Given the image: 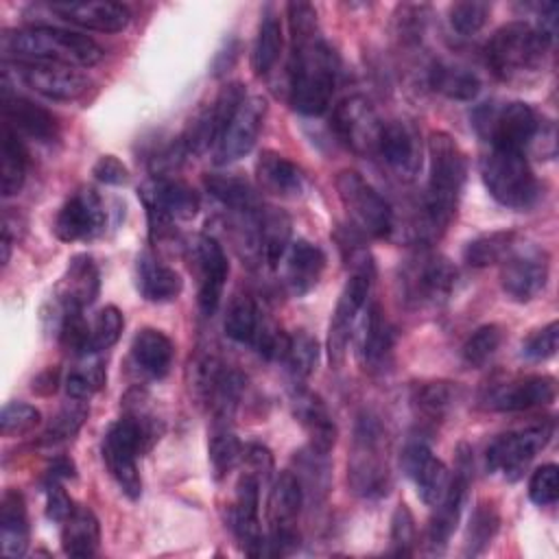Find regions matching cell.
Listing matches in <instances>:
<instances>
[{"label": "cell", "instance_id": "1", "mask_svg": "<svg viewBox=\"0 0 559 559\" xmlns=\"http://www.w3.org/2000/svg\"><path fill=\"white\" fill-rule=\"evenodd\" d=\"M428 157H430V175L428 188L424 194V212H421V238H439L450 225L461 190L467 175V162L454 138L445 131H435L428 138Z\"/></svg>", "mask_w": 559, "mask_h": 559}, {"label": "cell", "instance_id": "2", "mask_svg": "<svg viewBox=\"0 0 559 559\" xmlns=\"http://www.w3.org/2000/svg\"><path fill=\"white\" fill-rule=\"evenodd\" d=\"M338 59L321 35L293 41L288 66V100L304 116H321L328 111L336 85Z\"/></svg>", "mask_w": 559, "mask_h": 559}, {"label": "cell", "instance_id": "3", "mask_svg": "<svg viewBox=\"0 0 559 559\" xmlns=\"http://www.w3.org/2000/svg\"><path fill=\"white\" fill-rule=\"evenodd\" d=\"M2 48L20 63L92 68L103 59V48L92 37L55 26H26L7 33Z\"/></svg>", "mask_w": 559, "mask_h": 559}, {"label": "cell", "instance_id": "4", "mask_svg": "<svg viewBox=\"0 0 559 559\" xmlns=\"http://www.w3.org/2000/svg\"><path fill=\"white\" fill-rule=\"evenodd\" d=\"M347 478L352 489L362 498H380L391 487L389 437L380 419L371 413L358 417Z\"/></svg>", "mask_w": 559, "mask_h": 559}, {"label": "cell", "instance_id": "5", "mask_svg": "<svg viewBox=\"0 0 559 559\" xmlns=\"http://www.w3.org/2000/svg\"><path fill=\"white\" fill-rule=\"evenodd\" d=\"M347 266H349V277L338 295L334 314L330 319V330H328V356L332 367H341L345 360V349L352 336V328L356 323V314L362 310L376 277L373 258L362 247H356L349 253Z\"/></svg>", "mask_w": 559, "mask_h": 559}, {"label": "cell", "instance_id": "6", "mask_svg": "<svg viewBox=\"0 0 559 559\" xmlns=\"http://www.w3.org/2000/svg\"><path fill=\"white\" fill-rule=\"evenodd\" d=\"M550 44L528 22L500 26L487 44V63L502 81H513L537 70Z\"/></svg>", "mask_w": 559, "mask_h": 559}, {"label": "cell", "instance_id": "7", "mask_svg": "<svg viewBox=\"0 0 559 559\" xmlns=\"http://www.w3.org/2000/svg\"><path fill=\"white\" fill-rule=\"evenodd\" d=\"M480 177L489 194L504 207L526 210L539 192L537 179L520 151L491 148L480 159Z\"/></svg>", "mask_w": 559, "mask_h": 559}, {"label": "cell", "instance_id": "8", "mask_svg": "<svg viewBox=\"0 0 559 559\" xmlns=\"http://www.w3.org/2000/svg\"><path fill=\"white\" fill-rule=\"evenodd\" d=\"M338 199L356 231L371 238H386L395 227V216L386 199L356 170H341L336 177Z\"/></svg>", "mask_w": 559, "mask_h": 559}, {"label": "cell", "instance_id": "9", "mask_svg": "<svg viewBox=\"0 0 559 559\" xmlns=\"http://www.w3.org/2000/svg\"><path fill=\"white\" fill-rule=\"evenodd\" d=\"M474 124L483 138L491 142V148H509L524 153L542 129L537 111L526 103H507L500 107L485 105L474 114Z\"/></svg>", "mask_w": 559, "mask_h": 559}, {"label": "cell", "instance_id": "10", "mask_svg": "<svg viewBox=\"0 0 559 559\" xmlns=\"http://www.w3.org/2000/svg\"><path fill=\"white\" fill-rule=\"evenodd\" d=\"M138 194L146 207L153 240L168 234L175 221L194 218L199 212V194L177 177H153Z\"/></svg>", "mask_w": 559, "mask_h": 559}, {"label": "cell", "instance_id": "11", "mask_svg": "<svg viewBox=\"0 0 559 559\" xmlns=\"http://www.w3.org/2000/svg\"><path fill=\"white\" fill-rule=\"evenodd\" d=\"M304 504V487L293 472H280L271 485L266 518H269V539L264 555H288L299 546V535L295 528L297 515Z\"/></svg>", "mask_w": 559, "mask_h": 559}, {"label": "cell", "instance_id": "12", "mask_svg": "<svg viewBox=\"0 0 559 559\" xmlns=\"http://www.w3.org/2000/svg\"><path fill=\"white\" fill-rule=\"evenodd\" d=\"M552 430V421L542 419L539 424L496 437L485 454L487 467L491 472H500L507 480H518L535 454L548 445Z\"/></svg>", "mask_w": 559, "mask_h": 559}, {"label": "cell", "instance_id": "13", "mask_svg": "<svg viewBox=\"0 0 559 559\" xmlns=\"http://www.w3.org/2000/svg\"><path fill=\"white\" fill-rule=\"evenodd\" d=\"M402 290L404 299L417 308L443 304L456 284L454 264L439 255L424 251L411 260L402 271Z\"/></svg>", "mask_w": 559, "mask_h": 559}, {"label": "cell", "instance_id": "14", "mask_svg": "<svg viewBox=\"0 0 559 559\" xmlns=\"http://www.w3.org/2000/svg\"><path fill=\"white\" fill-rule=\"evenodd\" d=\"M469 478H472V452L465 443H461L456 450L454 476L450 478L448 491L441 498V502L432 507L435 513L430 515L426 526V546L432 552H441L448 546V539L454 533L467 500Z\"/></svg>", "mask_w": 559, "mask_h": 559}, {"label": "cell", "instance_id": "15", "mask_svg": "<svg viewBox=\"0 0 559 559\" xmlns=\"http://www.w3.org/2000/svg\"><path fill=\"white\" fill-rule=\"evenodd\" d=\"M382 124L373 105L358 94L343 98L332 114L336 135L360 155H376Z\"/></svg>", "mask_w": 559, "mask_h": 559}, {"label": "cell", "instance_id": "16", "mask_svg": "<svg viewBox=\"0 0 559 559\" xmlns=\"http://www.w3.org/2000/svg\"><path fill=\"white\" fill-rule=\"evenodd\" d=\"M500 264V286L513 301H531L548 282V255L544 249L513 247Z\"/></svg>", "mask_w": 559, "mask_h": 559}, {"label": "cell", "instance_id": "17", "mask_svg": "<svg viewBox=\"0 0 559 559\" xmlns=\"http://www.w3.org/2000/svg\"><path fill=\"white\" fill-rule=\"evenodd\" d=\"M105 223L107 212L96 190L81 188L61 205L55 218V234L63 242L92 240L105 229Z\"/></svg>", "mask_w": 559, "mask_h": 559}, {"label": "cell", "instance_id": "18", "mask_svg": "<svg viewBox=\"0 0 559 559\" xmlns=\"http://www.w3.org/2000/svg\"><path fill=\"white\" fill-rule=\"evenodd\" d=\"M264 116H266V100L258 94L247 96L242 100L240 109L236 111V116L231 118L229 127L225 129L223 138L214 146V164L227 166V164L245 157L258 140Z\"/></svg>", "mask_w": 559, "mask_h": 559}, {"label": "cell", "instance_id": "19", "mask_svg": "<svg viewBox=\"0 0 559 559\" xmlns=\"http://www.w3.org/2000/svg\"><path fill=\"white\" fill-rule=\"evenodd\" d=\"M376 155L382 157L386 168L402 181L415 179L421 168V140L417 129L406 120L384 122Z\"/></svg>", "mask_w": 559, "mask_h": 559}, {"label": "cell", "instance_id": "20", "mask_svg": "<svg viewBox=\"0 0 559 559\" xmlns=\"http://www.w3.org/2000/svg\"><path fill=\"white\" fill-rule=\"evenodd\" d=\"M258 507H260V478L245 469L236 483V496L231 507V528L242 550L251 557L264 555V548H266V539L260 528Z\"/></svg>", "mask_w": 559, "mask_h": 559}, {"label": "cell", "instance_id": "21", "mask_svg": "<svg viewBox=\"0 0 559 559\" xmlns=\"http://www.w3.org/2000/svg\"><path fill=\"white\" fill-rule=\"evenodd\" d=\"M192 262L199 275V308L203 314H212L218 308L229 275L227 255L216 238L199 236L192 245Z\"/></svg>", "mask_w": 559, "mask_h": 559}, {"label": "cell", "instance_id": "22", "mask_svg": "<svg viewBox=\"0 0 559 559\" xmlns=\"http://www.w3.org/2000/svg\"><path fill=\"white\" fill-rule=\"evenodd\" d=\"M17 76L33 92L50 100H76L90 87V79L83 72L55 63H20Z\"/></svg>", "mask_w": 559, "mask_h": 559}, {"label": "cell", "instance_id": "23", "mask_svg": "<svg viewBox=\"0 0 559 559\" xmlns=\"http://www.w3.org/2000/svg\"><path fill=\"white\" fill-rule=\"evenodd\" d=\"M402 467L406 476L417 485V493L428 507H435L441 502V498L448 491L452 474L443 461L432 456L430 448L421 439L411 441L404 448Z\"/></svg>", "mask_w": 559, "mask_h": 559}, {"label": "cell", "instance_id": "24", "mask_svg": "<svg viewBox=\"0 0 559 559\" xmlns=\"http://www.w3.org/2000/svg\"><path fill=\"white\" fill-rule=\"evenodd\" d=\"M290 408L299 426L306 430L310 448L328 454L336 443L338 430L325 402L304 384H295L290 391Z\"/></svg>", "mask_w": 559, "mask_h": 559}, {"label": "cell", "instance_id": "25", "mask_svg": "<svg viewBox=\"0 0 559 559\" xmlns=\"http://www.w3.org/2000/svg\"><path fill=\"white\" fill-rule=\"evenodd\" d=\"M2 116L4 124H9L17 135L22 133L37 142H52L59 133L55 116L37 103L13 94L7 79L2 81Z\"/></svg>", "mask_w": 559, "mask_h": 559}, {"label": "cell", "instance_id": "26", "mask_svg": "<svg viewBox=\"0 0 559 559\" xmlns=\"http://www.w3.org/2000/svg\"><path fill=\"white\" fill-rule=\"evenodd\" d=\"M555 400V380L550 376H528L493 386L485 395V406L502 413L528 411Z\"/></svg>", "mask_w": 559, "mask_h": 559}, {"label": "cell", "instance_id": "27", "mask_svg": "<svg viewBox=\"0 0 559 559\" xmlns=\"http://www.w3.org/2000/svg\"><path fill=\"white\" fill-rule=\"evenodd\" d=\"M50 11L61 20L100 33H118L127 28L131 13L120 2L85 0V2H50Z\"/></svg>", "mask_w": 559, "mask_h": 559}, {"label": "cell", "instance_id": "28", "mask_svg": "<svg viewBox=\"0 0 559 559\" xmlns=\"http://www.w3.org/2000/svg\"><path fill=\"white\" fill-rule=\"evenodd\" d=\"M395 330L384 317L380 304H369L356 336V354L365 369H382L391 356Z\"/></svg>", "mask_w": 559, "mask_h": 559}, {"label": "cell", "instance_id": "29", "mask_svg": "<svg viewBox=\"0 0 559 559\" xmlns=\"http://www.w3.org/2000/svg\"><path fill=\"white\" fill-rule=\"evenodd\" d=\"M100 290V273L92 255L79 253L68 262L66 273L59 277L55 297L61 308H87L96 301Z\"/></svg>", "mask_w": 559, "mask_h": 559}, {"label": "cell", "instance_id": "30", "mask_svg": "<svg viewBox=\"0 0 559 559\" xmlns=\"http://www.w3.org/2000/svg\"><path fill=\"white\" fill-rule=\"evenodd\" d=\"M282 262L286 288L293 295L301 297L312 290L321 280V273L325 269V253L308 240H297L288 245Z\"/></svg>", "mask_w": 559, "mask_h": 559}, {"label": "cell", "instance_id": "31", "mask_svg": "<svg viewBox=\"0 0 559 559\" xmlns=\"http://www.w3.org/2000/svg\"><path fill=\"white\" fill-rule=\"evenodd\" d=\"M135 284L140 295L153 304H166L179 297L183 282L175 269L144 251L135 262Z\"/></svg>", "mask_w": 559, "mask_h": 559}, {"label": "cell", "instance_id": "32", "mask_svg": "<svg viewBox=\"0 0 559 559\" xmlns=\"http://www.w3.org/2000/svg\"><path fill=\"white\" fill-rule=\"evenodd\" d=\"M255 175H258L260 188L266 190L269 194L282 197V199H297L304 192V175L299 166L275 151H264L258 157Z\"/></svg>", "mask_w": 559, "mask_h": 559}, {"label": "cell", "instance_id": "33", "mask_svg": "<svg viewBox=\"0 0 559 559\" xmlns=\"http://www.w3.org/2000/svg\"><path fill=\"white\" fill-rule=\"evenodd\" d=\"M28 548V515L24 496L7 489L0 500V550L4 557H22Z\"/></svg>", "mask_w": 559, "mask_h": 559}, {"label": "cell", "instance_id": "34", "mask_svg": "<svg viewBox=\"0 0 559 559\" xmlns=\"http://www.w3.org/2000/svg\"><path fill=\"white\" fill-rule=\"evenodd\" d=\"M131 356L135 367L146 373L148 378H164L170 367H173V358H175V345L173 341L155 330V328H142L131 343Z\"/></svg>", "mask_w": 559, "mask_h": 559}, {"label": "cell", "instance_id": "35", "mask_svg": "<svg viewBox=\"0 0 559 559\" xmlns=\"http://www.w3.org/2000/svg\"><path fill=\"white\" fill-rule=\"evenodd\" d=\"M100 544L98 518L90 507H74L68 520L61 524V548L70 557H94Z\"/></svg>", "mask_w": 559, "mask_h": 559}, {"label": "cell", "instance_id": "36", "mask_svg": "<svg viewBox=\"0 0 559 559\" xmlns=\"http://www.w3.org/2000/svg\"><path fill=\"white\" fill-rule=\"evenodd\" d=\"M456 397H459L456 384L448 380H430L413 386L411 406L417 413V417H421L428 424H437L450 415Z\"/></svg>", "mask_w": 559, "mask_h": 559}, {"label": "cell", "instance_id": "37", "mask_svg": "<svg viewBox=\"0 0 559 559\" xmlns=\"http://www.w3.org/2000/svg\"><path fill=\"white\" fill-rule=\"evenodd\" d=\"M205 190L225 207H229L236 214H253L258 210H262L260 199L255 194V190L251 188V183L242 177L236 175H221V173H212L205 175L203 179Z\"/></svg>", "mask_w": 559, "mask_h": 559}, {"label": "cell", "instance_id": "38", "mask_svg": "<svg viewBox=\"0 0 559 559\" xmlns=\"http://www.w3.org/2000/svg\"><path fill=\"white\" fill-rule=\"evenodd\" d=\"M2 168H0V190L2 197L9 199L17 194L24 186L26 179V164H28V153L20 140V135L2 122Z\"/></svg>", "mask_w": 559, "mask_h": 559}, {"label": "cell", "instance_id": "39", "mask_svg": "<svg viewBox=\"0 0 559 559\" xmlns=\"http://www.w3.org/2000/svg\"><path fill=\"white\" fill-rule=\"evenodd\" d=\"M262 260L277 266L290 245V218L277 207H262L258 216Z\"/></svg>", "mask_w": 559, "mask_h": 559}, {"label": "cell", "instance_id": "40", "mask_svg": "<svg viewBox=\"0 0 559 559\" xmlns=\"http://www.w3.org/2000/svg\"><path fill=\"white\" fill-rule=\"evenodd\" d=\"M280 52H282V24H280V17L271 9H266L262 13L258 35L251 48V70L258 76L266 74L280 59Z\"/></svg>", "mask_w": 559, "mask_h": 559}, {"label": "cell", "instance_id": "41", "mask_svg": "<svg viewBox=\"0 0 559 559\" xmlns=\"http://www.w3.org/2000/svg\"><path fill=\"white\" fill-rule=\"evenodd\" d=\"M262 321L264 319L260 317L258 304L249 295H236L229 301L223 328L231 341L253 345V341L262 328Z\"/></svg>", "mask_w": 559, "mask_h": 559}, {"label": "cell", "instance_id": "42", "mask_svg": "<svg viewBox=\"0 0 559 559\" xmlns=\"http://www.w3.org/2000/svg\"><path fill=\"white\" fill-rule=\"evenodd\" d=\"M430 85L454 100H472L480 92V81L472 70L439 61L430 70Z\"/></svg>", "mask_w": 559, "mask_h": 559}, {"label": "cell", "instance_id": "43", "mask_svg": "<svg viewBox=\"0 0 559 559\" xmlns=\"http://www.w3.org/2000/svg\"><path fill=\"white\" fill-rule=\"evenodd\" d=\"M515 247V234L513 231H491L483 234L474 240H469L463 249V260L469 266L483 269L489 264L502 262Z\"/></svg>", "mask_w": 559, "mask_h": 559}, {"label": "cell", "instance_id": "44", "mask_svg": "<svg viewBox=\"0 0 559 559\" xmlns=\"http://www.w3.org/2000/svg\"><path fill=\"white\" fill-rule=\"evenodd\" d=\"M498 528H500V515H498V509L493 507V502H478L469 518V524H467L465 555L467 557L480 555L491 544Z\"/></svg>", "mask_w": 559, "mask_h": 559}, {"label": "cell", "instance_id": "45", "mask_svg": "<svg viewBox=\"0 0 559 559\" xmlns=\"http://www.w3.org/2000/svg\"><path fill=\"white\" fill-rule=\"evenodd\" d=\"M90 415V408L85 406L83 400H72L68 402L63 408L57 411V415L48 421L46 430L41 432V439L39 443L41 445H57V443H63L68 439H72L81 426L85 424Z\"/></svg>", "mask_w": 559, "mask_h": 559}, {"label": "cell", "instance_id": "46", "mask_svg": "<svg viewBox=\"0 0 559 559\" xmlns=\"http://www.w3.org/2000/svg\"><path fill=\"white\" fill-rule=\"evenodd\" d=\"M317 360H319V343L314 336H310L304 330L297 332L295 336H290L288 349H286V356L282 362L286 365L295 384H301L314 371Z\"/></svg>", "mask_w": 559, "mask_h": 559}, {"label": "cell", "instance_id": "47", "mask_svg": "<svg viewBox=\"0 0 559 559\" xmlns=\"http://www.w3.org/2000/svg\"><path fill=\"white\" fill-rule=\"evenodd\" d=\"M207 454H210L214 476L223 478L242 461V445L227 426H214Z\"/></svg>", "mask_w": 559, "mask_h": 559}, {"label": "cell", "instance_id": "48", "mask_svg": "<svg viewBox=\"0 0 559 559\" xmlns=\"http://www.w3.org/2000/svg\"><path fill=\"white\" fill-rule=\"evenodd\" d=\"M59 343L76 354L90 356V341H92V325L85 321L81 308H61L59 317Z\"/></svg>", "mask_w": 559, "mask_h": 559}, {"label": "cell", "instance_id": "49", "mask_svg": "<svg viewBox=\"0 0 559 559\" xmlns=\"http://www.w3.org/2000/svg\"><path fill=\"white\" fill-rule=\"evenodd\" d=\"M502 328L496 325V323H487V325H480L478 330H474L467 341L463 343V362L472 369H478L483 367L500 347L502 343Z\"/></svg>", "mask_w": 559, "mask_h": 559}, {"label": "cell", "instance_id": "50", "mask_svg": "<svg viewBox=\"0 0 559 559\" xmlns=\"http://www.w3.org/2000/svg\"><path fill=\"white\" fill-rule=\"evenodd\" d=\"M107 373L100 362H90V365H79L66 376V393L70 400H90L96 391L105 386Z\"/></svg>", "mask_w": 559, "mask_h": 559}, {"label": "cell", "instance_id": "51", "mask_svg": "<svg viewBox=\"0 0 559 559\" xmlns=\"http://www.w3.org/2000/svg\"><path fill=\"white\" fill-rule=\"evenodd\" d=\"M124 319L122 312L116 306H105L94 323H92V341H90V354H98L103 349H109L122 334Z\"/></svg>", "mask_w": 559, "mask_h": 559}, {"label": "cell", "instance_id": "52", "mask_svg": "<svg viewBox=\"0 0 559 559\" xmlns=\"http://www.w3.org/2000/svg\"><path fill=\"white\" fill-rule=\"evenodd\" d=\"M489 17V4L480 0L456 2L450 7V26L459 35H476Z\"/></svg>", "mask_w": 559, "mask_h": 559}, {"label": "cell", "instance_id": "53", "mask_svg": "<svg viewBox=\"0 0 559 559\" xmlns=\"http://www.w3.org/2000/svg\"><path fill=\"white\" fill-rule=\"evenodd\" d=\"M41 415L26 402H9L0 413V428L4 437H20L31 432L39 424Z\"/></svg>", "mask_w": 559, "mask_h": 559}, {"label": "cell", "instance_id": "54", "mask_svg": "<svg viewBox=\"0 0 559 559\" xmlns=\"http://www.w3.org/2000/svg\"><path fill=\"white\" fill-rule=\"evenodd\" d=\"M557 496H559V467L555 463H546L531 474L528 498L539 507H548L557 502Z\"/></svg>", "mask_w": 559, "mask_h": 559}, {"label": "cell", "instance_id": "55", "mask_svg": "<svg viewBox=\"0 0 559 559\" xmlns=\"http://www.w3.org/2000/svg\"><path fill=\"white\" fill-rule=\"evenodd\" d=\"M415 546V520L406 504H397L391 518V555L408 557Z\"/></svg>", "mask_w": 559, "mask_h": 559}, {"label": "cell", "instance_id": "56", "mask_svg": "<svg viewBox=\"0 0 559 559\" xmlns=\"http://www.w3.org/2000/svg\"><path fill=\"white\" fill-rule=\"evenodd\" d=\"M288 13V24L293 33V41H306L319 35V24H317V9L308 2H288L286 4Z\"/></svg>", "mask_w": 559, "mask_h": 559}, {"label": "cell", "instance_id": "57", "mask_svg": "<svg viewBox=\"0 0 559 559\" xmlns=\"http://www.w3.org/2000/svg\"><path fill=\"white\" fill-rule=\"evenodd\" d=\"M559 345V323L550 321L548 325H544L542 330L533 332L524 345H522V354L528 360H546L550 356H555Z\"/></svg>", "mask_w": 559, "mask_h": 559}, {"label": "cell", "instance_id": "58", "mask_svg": "<svg viewBox=\"0 0 559 559\" xmlns=\"http://www.w3.org/2000/svg\"><path fill=\"white\" fill-rule=\"evenodd\" d=\"M393 17L397 22L400 37L404 41H417L426 26L428 7L426 4H400Z\"/></svg>", "mask_w": 559, "mask_h": 559}, {"label": "cell", "instance_id": "59", "mask_svg": "<svg viewBox=\"0 0 559 559\" xmlns=\"http://www.w3.org/2000/svg\"><path fill=\"white\" fill-rule=\"evenodd\" d=\"M242 461H245V469L251 472L253 476L260 478V483L269 480L273 474V456L269 452V448L260 445V443H249L247 448H242Z\"/></svg>", "mask_w": 559, "mask_h": 559}, {"label": "cell", "instance_id": "60", "mask_svg": "<svg viewBox=\"0 0 559 559\" xmlns=\"http://www.w3.org/2000/svg\"><path fill=\"white\" fill-rule=\"evenodd\" d=\"M92 175L100 181V183H107V186H122L129 181V170L127 166L114 157V155H103L98 157V162L94 164L92 168Z\"/></svg>", "mask_w": 559, "mask_h": 559}, {"label": "cell", "instance_id": "61", "mask_svg": "<svg viewBox=\"0 0 559 559\" xmlns=\"http://www.w3.org/2000/svg\"><path fill=\"white\" fill-rule=\"evenodd\" d=\"M72 498L66 493V489L59 483H48V500H46V515L52 522L63 524L68 515L74 511Z\"/></svg>", "mask_w": 559, "mask_h": 559}, {"label": "cell", "instance_id": "62", "mask_svg": "<svg viewBox=\"0 0 559 559\" xmlns=\"http://www.w3.org/2000/svg\"><path fill=\"white\" fill-rule=\"evenodd\" d=\"M236 57H238V39L236 37H227L223 41V46L216 50V57H214V63H212L214 74L223 76L225 72H229V68L234 66Z\"/></svg>", "mask_w": 559, "mask_h": 559}, {"label": "cell", "instance_id": "63", "mask_svg": "<svg viewBox=\"0 0 559 559\" xmlns=\"http://www.w3.org/2000/svg\"><path fill=\"white\" fill-rule=\"evenodd\" d=\"M76 472H74V463L66 456H59L52 461L50 469H48V483H59V480H66V478H74Z\"/></svg>", "mask_w": 559, "mask_h": 559}, {"label": "cell", "instance_id": "64", "mask_svg": "<svg viewBox=\"0 0 559 559\" xmlns=\"http://www.w3.org/2000/svg\"><path fill=\"white\" fill-rule=\"evenodd\" d=\"M55 389H57V371H52V369L39 373V376L33 380V391H37V393L48 395V393H52Z\"/></svg>", "mask_w": 559, "mask_h": 559}]
</instances>
